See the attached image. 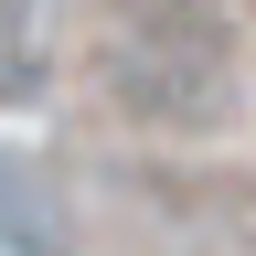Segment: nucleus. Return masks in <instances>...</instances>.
Returning <instances> with one entry per match:
<instances>
[{"mask_svg":"<svg viewBox=\"0 0 256 256\" xmlns=\"http://www.w3.org/2000/svg\"><path fill=\"white\" fill-rule=\"evenodd\" d=\"M0 246H11V256H64L54 203H43V182L22 171V150H0Z\"/></svg>","mask_w":256,"mask_h":256,"instance_id":"nucleus-1","label":"nucleus"},{"mask_svg":"<svg viewBox=\"0 0 256 256\" xmlns=\"http://www.w3.org/2000/svg\"><path fill=\"white\" fill-rule=\"evenodd\" d=\"M139 22H192V11H214V0H128Z\"/></svg>","mask_w":256,"mask_h":256,"instance_id":"nucleus-2","label":"nucleus"}]
</instances>
